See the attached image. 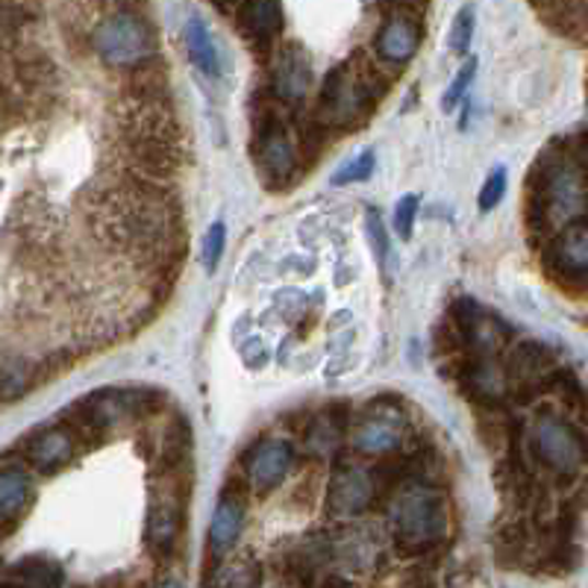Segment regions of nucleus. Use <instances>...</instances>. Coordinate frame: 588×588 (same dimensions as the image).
<instances>
[{
	"label": "nucleus",
	"mask_w": 588,
	"mask_h": 588,
	"mask_svg": "<svg viewBox=\"0 0 588 588\" xmlns=\"http://www.w3.org/2000/svg\"><path fill=\"white\" fill-rule=\"evenodd\" d=\"M377 169V153L371 148H365L362 153H356L354 159H347L345 165L333 174V186H350V183H362Z\"/></svg>",
	"instance_id": "obj_25"
},
{
	"label": "nucleus",
	"mask_w": 588,
	"mask_h": 588,
	"mask_svg": "<svg viewBox=\"0 0 588 588\" xmlns=\"http://www.w3.org/2000/svg\"><path fill=\"white\" fill-rule=\"evenodd\" d=\"M159 403H162V394L153 389H103V392L77 401L62 415V420L74 430L77 439L101 441L118 427L145 420L148 415L159 412Z\"/></svg>",
	"instance_id": "obj_2"
},
{
	"label": "nucleus",
	"mask_w": 588,
	"mask_h": 588,
	"mask_svg": "<svg viewBox=\"0 0 588 588\" xmlns=\"http://www.w3.org/2000/svg\"><path fill=\"white\" fill-rule=\"evenodd\" d=\"M459 380L465 385V394L476 406L497 410L504 397L509 394V380H506V368L495 365L488 356H471L459 371Z\"/></svg>",
	"instance_id": "obj_16"
},
{
	"label": "nucleus",
	"mask_w": 588,
	"mask_h": 588,
	"mask_svg": "<svg viewBox=\"0 0 588 588\" xmlns=\"http://www.w3.org/2000/svg\"><path fill=\"white\" fill-rule=\"evenodd\" d=\"M420 47V19L412 10H392L373 36V57L385 66H410Z\"/></svg>",
	"instance_id": "obj_9"
},
{
	"label": "nucleus",
	"mask_w": 588,
	"mask_h": 588,
	"mask_svg": "<svg viewBox=\"0 0 588 588\" xmlns=\"http://www.w3.org/2000/svg\"><path fill=\"white\" fill-rule=\"evenodd\" d=\"M3 588H36L33 583H27V579H19V577H7V583H3Z\"/></svg>",
	"instance_id": "obj_33"
},
{
	"label": "nucleus",
	"mask_w": 588,
	"mask_h": 588,
	"mask_svg": "<svg viewBox=\"0 0 588 588\" xmlns=\"http://www.w3.org/2000/svg\"><path fill=\"white\" fill-rule=\"evenodd\" d=\"M183 38H186L192 62H195L209 80H221V77H224V54H221L212 30L206 27V21L200 19L197 12H192L186 24H183Z\"/></svg>",
	"instance_id": "obj_20"
},
{
	"label": "nucleus",
	"mask_w": 588,
	"mask_h": 588,
	"mask_svg": "<svg viewBox=\"0 0 588 588\" xmlns=\"http://www.w3.org/2000/svg\"><path fill=\"white\" fill-rule=\"evenodd\" d=\"M474 21H476V15L471 3L457 12L453 27H450V50H453V54H468L471 38H474Z\"/></svg>",
	"instance_id": "obj_28"
},
{
	"label": "nucleus",
	"mask_w": 588,
	"mask_h": 588,
	"mask_svg": "<svg viewBox=\"0 0 588 588\" xmlns=\"http://www.w3.org/2000/svg\"><path fill=\"white\" fill-rule=\"evenodd\" d=\"M551 389H556L562 403H565V406H568L577 418H583L588 424V392H586V385L577 380V373L556 371L551 377Z\"/></svg>",
	"instance_id": "obj_24"
},
{
	"label": "nucleus",
	"mask_w": 588,
	"mask_h": 588,
	"mask_svg": "<svg viewBox=\"0 0 588 588\" xmlns=\"http://www.w3.org/2000/svg\"><path fill=\"white\" fill-rule=\"evenodd\" d=\"M547 27L565 38H588V0H539Z\"/></svg>",
	"instance_id": "obj_21"
},
{
	"label": "nucleus",
	"mask_w": 588,
	"mask_h": 588,
	"mask_svg": "<svg viewBox=\"0 0 588 588\" xmlns=\"http://www.w3.org/2000/svg\"><path fill=\"white\" fill-rule=\"evenodd\" d=\"M368 235H371V244H373V253H377V260L383 262L385 253H389V242H385V227L377 212H368Z\"/></svg>",
	"instance_id": "obj_32"
},
{
	"label": "nucleus",
	"mask_w": 588,
	"mask_h": 588,
	"mask_svg": "<svg viewBox=\"0 0 588 588\" xmlns=\"http://www.w3.org/2000/svg\"><path fill=\"white\" fill-rule=\"evenodd\" d=\"M295 465V445L289 439H262L244 457V474L260 495H268L289 476Z\"/></svg>",
	"instance_id": "obj_12"
},
{
	"label": "nucleus",
	"mask_w": 588,
	"mask_h": 588,
	"mask_svg": "<svg viewBox=\"0 0 588 588\" xmlns=\"http://www.w3.org/2000/svg\"><path fill=\"white\" fill-rule=\"evenodd\" d=\"M418 209H420L418 195L401 197L397 206H394V233L401 235L403 242L412 239V233H415V218H418Z\"/></svg>",
	"instance_id": "obj_30"
},
{
	"label": "nucleus",
	"mask_w": 588,
	"mask_h": 588,
	"mask_svg": "<svg viewBox=\"0 0 588 588\" xmlns=\"http://www.w3.org/2000/svg\"><path fill=\"white\" fill-rule=\"evenodd\" d=\"M394 539L403 551H427L448 535V504L433 486L410 483L392 500Z\"/></svg>",
	"instance_id": "obj_5"
},
{
	"label": "nucleus",
	"mask_w": 588,
	"mask_h": 588,
	"mask_svg": "<svg viewBox=\"0 0 588 588\" xmlns=\"http://www.w3.org/2000/svg\"><path fill=\"white\" fill-rule=\"evenodd\" d=\"M262 586V568L253 560H233L227 562L224 568L218 570L212 579V588H260Z\"/></svg>",
	"instance_id": "obj_23"
},
{
	"label": "nucleus",
	"mask_w": 588,
	"mask_h": 588,
	"mask_svg": "<svg viewBox=\"0 0 588 588\" xmlns=\"http://www.w3.org/2000/svg\"><path fill=\"white\" fill-rule=\"evenodd\" d=\"M474 74H476V59L471 57L465 62V66L459 68L457 80H453V83H450L448 92H445V101H441V109H445V113H453V109H457L459 101L465 97L468 85L474 83Z\"/></svg>",
	"instance_id": "obj_31"
},
{
	"label": "nucleus",
	"mask_w": 588,
	"mask_h": 588,
	"mask_svg": "<svg viewBox=\"0 0 588 588\" xmlns=\"http://www.w3.org/2000/svg\"><path fill=\"white\" fill-rule=\"evenodd\" d=\"M527 450L560 480H574L588 465V436L556 410L535 412L527 427Z\"/></svg>",
	"instance_id": "obj_4"
},
{
	"label": "nucleus",
	"mask_w": 588,
	"mask_h": 588,
	"mask_svg": "<svg viewBox=\"0 0 588 588\" xmlns=\"http://www.w3.org/2000/svg\"><path fill=\"white\" fill-rule=\"evenodd\" d=\"M338 433H342V424H336L330 415L315 420V427L309 430V448H312V453L315 457H327L330 450H336Z\"/></svg>",
	"instance_id": "obj_27"
},
{
	"label": "nucleus",
	"mask_w": 588,
	"mask_h": 588,
	"mask_svg": "<svg viewBox=\"0 0 588 588\" xmlns=\"http://www.w3.org/2000/svg\"><path fill=\"white\" fill-rule=\"evenodd\" d=\"M92 50L103 66L115 71H139L157 59V30L141 12L115 7L103 12L92 27Z\"/></svg>",
	"instance_id": "obj_3"
},
{
	"label": "nucleus",
	"mask_w": 588,
	"mask_h": 588,
	"mask_svg": "<svg viewBox=\"0 0 588 588\" xmlns=\"http://www.w3.org/2000/svg\"><path fill=\"white\" fill-rule=\"evenodd\" d=\"M377 497V483L371 474H365L362 468H338L330 480L327 509L336 518H356L362 515Z\"/></svg>",
	"instance_id": "obj_15"
},
{
	"label": "nucleus",
	"mask_w": 588,
	"mask_h": 588,
	"mask_svg": "<svg viewBox=\"0 0 588 588\" xmlns=\"http://www.w3.org/2000/svg\"><path fill=\"white\" fill-rule=\"evenodd\" d=\"M312 89V62L298 42L283 45L272 62V94L283 103L303 101Z\"/></svg>",
	"instance_id": "obj_14"
},
{
	"label": "nucleus",
	"mask_w": 588,
	"mask_h": 588,
	"mask_svg": "<svg viewBox=\"0 0 588 588\" xmlns=\"http://www.w3.org/2000/svg\"><path fill=\"white\" fill-rule=\"evenodd\" d=\"M544 265L556 283L570 289L588 286V218H574L547 239Z\"/></svg>",
	"instance_id": "obj_8"
},
{
	"label": "nucleus",
	"mask_w": 588,
	"mask_h": 588,
	"mask_svg": "<svg viewBox=\"0 0 588 588\" xmlns=\"http://www.w3.org/2000/svg\"><path fill=\"white\" fill-rule=\"evenodd\" d=\"M36 497V483L24 468V462H7L0 468V521L7 530L15 527L21 515L27 512Z\"/></svg>",
	"instance_id": "obj_18"
},
{
	"label": "nucleus",
	"mask_w": 588,
	"mask_h": 588,
	"mask_svg": "<svg viewBox=\"0 0 588 588\" xmlns=\"http://www.w3.org/2000/svg\"><path fill=\"white\" fill-rule=\"evenodd\" d=\"M47 365H50V359H47ZM47 365L30 359V356H7L3 359V401H19L21 394H27L33 385H38Z\"/></svg>",
	"instance_id": "obj_22"
},
{
	"label": "nucleus",
	"mask_w": 588,
	"mask_h": 588,
	"mask_svg": "<svg viewBox=\"0 0 588 588\" xmlns=\"http://www.w3.org/2000/svg\"><path fill=\"white\" fill-rule=\"evenodd\" d=\"M253 162L272 188H286L298 174V150L277 115H260L256 136H253Z\"/></svg>",
	"instance_id": "obj_7"
},
{
	"label": "nucleus",
	"mask_w": 588,
	"mask_h": 588,
	"mask_svg": "<svg viewBox=\"0 0 588 588\" xmlns=\"http://www.w3.org/2000/svg\"><path fill=\"white\" fill-rule=\"evenodd\" d=\"M244 492L242 488L227 486L218 495V506L212 512V523H209V553L224 556L227 551H233V544L239 542L244 527Z\"/></svg>",
	"instance_id": "obj_17"
},
{
	"label": "nucleus",
	"mask_w": 588,
	"mask_h": 588,
	"mask_svg": "<svg viewBox=\"0 0 588 588\" xmlns=\"http://www.w3.org/2000/svg\"><path fill=\"white\" fill-rule=\"evenodd\" d=\"M389 89L383 71H377L368 59H350L345 66L333 68L321 85L318 97V122L324 127L354 130L373 113V106Z\"/></svg>",
	"instance_id": "obj_1"
},
{
	"label": "nucleus",
	"mask_w": 588,
	"mask_h": 588,
	"mask_svg": "<svg viewBox=\"0 0 588 588\" xmlns=\"http://www.w3.org/2000/svg\"><path fill=\"white\" fill-rule=\"evenodd\" d=\"M188 468H162L150 480L148 492V551L157 560H165L183 530V512H186V495L192 486V476H186Z\"/></svg>",
	"instance_id": "obj_6"
},
{
	"label": "nucleus",
	"mask_w": 588,
	"mask_h": 588,
	"mask_svg": "<svg viewBox=\"0 0 588 588\" xmlns=\"http://www.w3.org/2000/svg\"><path fill=\"white\" fill-rule=\"evenodd\" d=\"M77 436L68 424H54V427H38L21 439V462H27L38 474H57L74 459Z\"/></svg>",
	"instance_id": "obj_10"
},
{
	"label": "nucleus",
	"mask_w": 588,
	"mask_h": 588,
	"mask_svg": "<svg viewBox=\"0 0 588 588\" xmlns=\"http://www.w3.org/2000/svg\"><path fill=\"white\" fill-rule=\"evenodd\" d=\"M354 448L365 457H389L401 448L403 439V415L392 406H377L365 410V415L354 427Z\"/></svg>",
	"instance_id": "obj_13"
},
{
	"label": "nucleus",
	"mask_w": 588,
	"mask_h": 588,
	"mask_svg": "<svg viewBox=\"0 0 588 588\" xmlns=\"http://www.w3.org/2000/svg\"><path fill=\"white\" fill-rule=\"evenodd\" d=\"M224 247H227V227L224 221H216V224L206 230L204 247H200V262H204L206 272L209 274L216 272L218 262L224 256Z\"/></svg>",
	"instance_id": "obj_26"
},
{
	"label": "nucleus",
	"mask_w": 588,
	"mask_h": 588,
	"mask_svg": "<svg viewBox=\"0 0 588 588\" xmlns=\"http://www.w3.org/2000/svg\"><path fill=\"white\" fill-rule=\"evenodd\" d=\"M159 588H183V586H177V583H165V586H159Z\"/></svg>",
	"instance_id": "obj_34"
},
{
	"label": "nucleus",
	"mask_w": 588,
	"mask_h": 588,
	"mask_svg": "<svg viewBox=\"0 0 588 588\" xmlns=\"http://www.w3.org/2000/svg\"><path fill=\"white\" fill-rule=\"evenodd\" d=\"M535 3H539V0H535Z\"/></svg>",
	"instance_id": "obj_35"
},
{
	"label": "nucleus",
	"mask_w": 588,
	"mask_h": 588,
	"mask_svg": "<svg viewBox=\"0 0 588 588\" xmlns=\"http://www.w3.org/2000/svg\"><path fill=\"white\" fill-rule=\"evenodd\" d=\"M235 21L251 42L268 45L283 33L286 15H283L280 0H239Z\"/></svg>",
	"instance_id": "obj_19"
},
{
	"label": "nucleus",
	"mask_w": 588,
	"mask_h": 588,
	"mask_svg": "<svg viewBox=\"0 0 588 588\" xmlns=\"http://www.w3.org/2000/svg\"><path fill=\"white\" fill-rule=\"evenodd\" d=\"M556 373L553 368L551 350L539 342H518L506 362V380L509 392H515L521 401H530L535 394L551 385V377Z\"/></svg>",
	"instance_id": "obj_11"
},
{
	"label": "nucleus",
	"mask_w": 588,
	"mask_h": 588,
	"mask_svg": "<svg viewBox=\"0 0 588 588\" xmlns=\"http://www.w3.org/2000/svg\"><path fill=\"white\" fill-rule=\"evenodd\" d=\"M506 186H509V177H506L504 165L492 169V174L486 177L483 188H480V212H492L506 195Z\"/></svg>",
	"instance_id": "obj_29"
}]
</instances>
